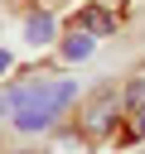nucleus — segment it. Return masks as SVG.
<instances>
[{
  "label": "nucleus",
  "mask_w": 145,
  "mask_h": 154,
  "mask_svg": "<svg viewBox=\"0 0 145 154\" xmlns=\"http://www.w3.org/2000/svg\"><path fill=\"white\" fill-rule=\"evenodd\" d=\"M82 101V82L68 72H29L19 82H0V125L14 140H39L63 125V116Z\"/></svg>",
  "instance_id": "nucleus-1"
},
{
  "label": "nucleus",
  "mask_w": 145,
  "mask_h": 154,
  "mask_svg": "<svg viewBox=\"0 0 145 154\" xmlns=\"http://www.w3.org/2000/svg\"><path fill=\"white\" fill-rule=\"evenodd\" d=\"M130 135H135V140H145V106L135 111V130H130Z\"/></svg>",
  "instance_id": "nucleus-8"
},
{
  "label": "nucleus",
  "mask_w": 145,
  "mask_h": 154,
  "mask_svg": "<svg viewBox=\"0 0 145 154\" xmlns=\"http://www.w3.org/2000/svg\"><path fill=\"white\" fill-rule=\"evenodd\" d=\"M58 38V19L48 10H29L24 14V48H48Z\"/></svg>",
  "instance_id": "nucleus-4"
},
{
  "label": "nucleus",
  "mask_w": 145,
  "mask_h": 154,
  "mask_svg": "<svg viewBox=\"0 0 145 154\" xmlns=\"http://www.w3.org/2000/svg\"><path fill=\"white\" fill-rule=\"evenodd\" d=\"M116 10H106L102 0H87L82 10H72V29H87V34H97V38H106V34H116Z\"/></svg>",
  "instance_id": "nucleus-3"
},
{
  "label": "nucleus",
  "mask_w": 145,
  "mask_h": 154,
  "mask_svg": "<svg viewBox=\"0 0 145 154\" xmlns=\"http://www.w3.org/2000/svg\"><path fill=\"white\" fill-rule=\"evenodd\" d=\"M10 67H14V53H10V48H0V77H10Z\"/></svg>",
  "instance_id": "nucleus-7"
},
{
  "label": "nucleus",
  "mask_w": 145,
  "mask_h": 154,
  "mask_svg": "<svg viewBox=\"0 0 145 154\" xmlns=\"http://www.w3.org/2000/svg\"><path fill=\"white\" fill-rule=\"evenodd\" d=\"M116 111H121V96H116V87H102V91H92V101H87V111H82V135L102 140V135L116 125Z\"/></svg>",
  "instance_id": "nucleus-2"
},
{
  "label": "nucleus",
  "mask_w": 145,
  "mask_h": 154,
  "mask_svg": "<svg viewBox=\"0 0 145 154\" xmlns=\"http://www.w3.org/2000/svg\"><path fill=\"white\" fill-rule=\"evenodd\" d=\"M140 106H145V77H135L126 87V96H121V111H140Z\"/></svg>",
  "instance_id": "nucleus-6"
},
{
  "label": "nucleus",
  "mask_w": 145,
  "mask_h": 154,
  "mask_svg": "<svg viewBox=\"0 0 145 154\" xmlns=\"http://www.w3.org/2000/svg\"><path fill=\"white\" fill-rule=\"evenodd\" d=\"M58 53H63V63H87V58L97 53V34H87V29H68L63 43H58Z\"/></svg>",
  "instance_id": "nucleus-5"
}]
</instances>
